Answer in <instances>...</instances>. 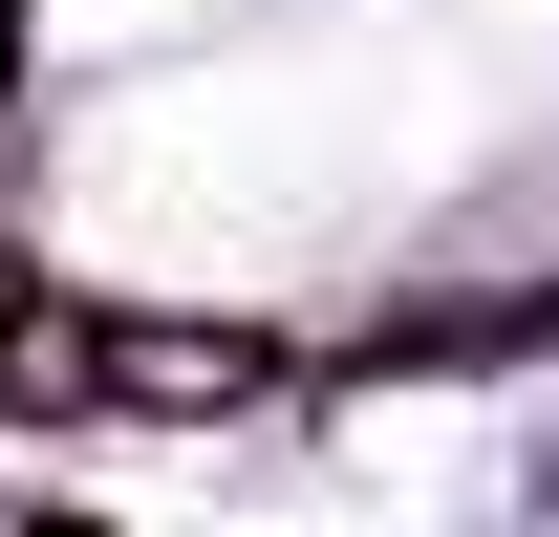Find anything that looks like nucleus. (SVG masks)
<instances>
[{"mask_svg": "<svg viewBox=\"0 0 559 537\" xmlns=\"http://www.w3.org/2000/svg\"><path fill=\"white\" fill-rule=\"evenodd\" d=\"M0 323H22V259H0Z\"/></svg>", "mask_w": 559, "mask_h": 537, "instance_id": "f257e3e1", "label": "nucleus"}]
</instances>
